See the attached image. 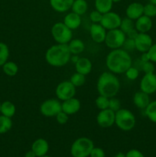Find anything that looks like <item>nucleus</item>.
Masks as SVG:
<instances>
[{
	"label": "nucleus",
	"instance_id": "obj_1",
	"mask_svg": "<svg viewBox=\"0 0 156 157\" xmlns=\"http://www.w3.org/2000/svg\"><path fill=\"white\" fill-rule=\"evenodd\" d=\"M132 59L128 52L123 48L112 50L106 58V66L115 75L125 74L132 65Z\"/></svg>",
	"mask_w": 156,
	"mask_h": 157
},
{
	"label": "nucleus",
	"instance_id": "obj_2",
	"mask_svg": "<svg viewBox=\"0 0 156 157\" xmlns=\"http://www.w3.org/2000/svg\"><path fill=\"white\" fill-rule=\"evenodd\" d=\"M120 81L115 74L105 71L99 75L98 78L96 88L99 95L108 98L117 95L120 90Z\"/></svg>",
	"mask_w": 156,
	"mask_h": 157
},
{
	"label": "nucleus",
	"instance_id": "obj_3",
	"mask_svg": "<svg viewBox=\"0 0 156 157\" xmlns=\"http://www.w3.org/2000/svg\"><path fill=\"white\" fill-rule=\"evenodd\" d=\"M71 55L67 44H57L47 49L45 53V61L52 67H61L70 61Z\"/></svg>",
	"mask_w": 156,
	"mask_h": 157
},
{
	"label": "nucleus",
	"instance_id": "obj_4",
	"mask_svg": "<svg viewBox=\"0 0 156 157\" xmlns=\"http://www.w3.org/2000/svg\"><path fill=\"white\" fill-rule=\"evenodd\" d=\"M136 117L131 110L121 108L116 112L115 124L122 131H130L136 126Z\"/></svg>",
	"mask_w": 156,
	"mask_h": 157
},
{
	"label": "nucleus",
	"instance_id": "obj_5",
	"mask_svg": "<svg viewBox=\"0 0 156 157\" xmlns=\"http://www.w3.org/2000/svg\"><path fill=\"white\" fill-rule=\"evenodd\" d=\"M94 147L93 142L87 137H80L73 143L70 153L73 157H87Z\"/></svg>",
	"mask_w": 156,
	"mask_h": 157
},
{
	"label": "nucleus",
	"instance_id": "obj_6",
	"mask_svg": "<svg viewBox=\"0 0 156 157\" xmlns=\"http://www.w3.org/2000/svg\"><path fill=\"white\" fill-rule=\"evenodd\" d=\"M51 35L58 44H67L73 39V32L64 22H57L52 26Z\"/></svg>",
	"mask_w": 156,
	"mask_h": 157
},
{
	"label": "nucleus",
	"instance_id": "obj_7",
	"mask_svg": "<svg viewBox=\"0 0 156 157\" xmlns=\"http://www.w3.org/2000/svg\"><path fill=\"white\" fill-rule=\"evenodd\" d=\"M125 38L126 35L120 29H113L107 31L104 43L112 50L122 48Z\"/></svg>",
	"mask_w": 156,
	"mask_h": 157
},
{
	"label": "nucleus",
	"instance_id": "obj_8",
	"mask_svg": "<svg viewBox=\"0 0 156 157\" xmlns=\"http://www.w3.org/2000/svg\"><path fill=\"white\" fill-rule=\"evenodd\" d=\"M61 110V103L58 99H47L40 106V112L46 117H55Z\"/></svg>",
	"mask_w": 156,
	"mask_h": 157
},
{
	"label": "nucleus",
	"instance_id": "obj_9",
	"mask_svg": "<svg viewBox=\"0 0 156 157\" xmlns=\"http://www.w3.org/2000/svg\"><path fill=\"white\" fill-rule=\"evenodd\" d=\"M55 94L57 98L61 101L74 98L76 94V87L70 81H62L57 86Z\"/></svg>",
	"mask_w": 156,
	"mask_h": 157
},
{
	"label": "nucleus",
	"instance_id": "obj_10",
	"mask_svg": "<svg viewBox=\"0 0 156 157\" xmlns=\"http://www.w3.org/2000/svg\"><path fill=\"white\" fill-rule=\"evenodd\" d=\"M121 21H122V18L117 13L110 11L102 15V20L99 24L102 25L107 31H109L119 29Z\"/></svg>",
	"mask_w": 156,
	"mask_h": 157
},
{
	"label": "nucleus",
	"instance_id": "obj_11",
	"mask_svg": "<svg viewBox=\"0 0 156 157\" xmlns=\"http://www.w3.org/2000/svg\"><path fill=\"white\" fill-rule=\"evenodd\" d=\"M115 114L110 108L100 110L96 116V123L102 128H110L115 124Z\"/></svg>",
	"mask_w": 156,
	"mask_h": 157
},
{
	"label": "nucleus",
	"instance_id": "obj_12",
	"mask_svg": "<svg viewBox=\"0 0 156 157\" xmlns=\"http://www.w3.org/2000/svg\"><path fill=\"white\" fill-rule=\"evenodd\" d=\"M140 90L148 94H151L156 92L155 74H145L140 81Z\"/></svg>",
	"mask_w": 156,
	"mask_h": 157
},
{
	"label": "nucleus",
	"instance_id": "obj_13",
	"mask_svg": "<svg viewBox=\"0 0 156 157\" xmlns=\"http://www.w3.org/2000/svg\"><path fill=\"white\" fill-rule=\"evenodd\" d=\"M152 38L148 33H139L135 38L136 49L139 52H147L153 44Z\"/></svg>",
	"mask_w": 156,
	"mask_h": 157
},
{
	"label": "nucleus",
	"instance_id": "obj_14",
	"mask_svg": "<svg viewBox=\"0 0 156 157\" xmlns=\"http://www.w3.org/2000/svg\"><path fill=\"white\" fill-rule=\"evenodd\" d=\"M106 32V29L99 23H93L90 25V37L95 43L97 44L103 43L105 41Z\"/></svg>",
	"mask_w": 156,
	"mask_h": 157
},
{
	"label": "nucleus",
	"instance_id": "obj_15",
	"mask_svg": "<svg viewBox=\"0 0 156 157\" xmlns=\"http://www.w3.org/2000/svg\"><path fill=\"white\" fill-rule=\"evenodd\" d=\"M80 101L76 98H70V99L62 101L61 103L62 111L67 113V115L75 114L80 110Z\"/></svg>",
	"mask_w": 156,
	"mask_h": 157
},
{
	"label": "nucleus",
	"instance_id": "obj_16",
	"mask_svg": "<svg viewBox=\"0 0 156 157\" xmlns=\"http://www.w3.org/2000/svg\"><path fill=\"white\" fill-rule=\"evenodd\" d=\"M144 6L142 3L132 2L128 6L125 10L126 17L132 20H136L143 15Z\"/></svg>",
	"mask_w": 156,
	"mask_h": 157
},
{
	"label": "nucleus",
	"instance_id": "obj_17",
	"mask_svg": "<svg viewBox=\"0 0 156 157\" xmlns=\"http://www.w3.org/2000/svg\"><path fill=\"white\" fill-rule=\"evenodd\" d=\"M135 28L139 33H147L152 28L151 18L143 15L136 20Z\"/></svg>",
	"mask_w": 156,
	"mask_h": 157
},
{
	"label": "nucleus",
	"instance_id": "obj_18",
	"mask_svg": "<svg viewBox=\"0 0 156 157\" xmlns=\"http://www.w3.org/2000/svg\"><path fill=\"white\" fill-rule=\"evenodd\" d=\"M49 150V144L46 140L39 138L32 144V150L37 157L45 156Z\"/></svg>",
	"mask_w": 156,
	"mask_h": 157
},
{
	"label": "nucleus",
	"instance_id": "obj_19",
	"mask_svg": "<svg viewBox=\"0 0 156 157\" xmlns=\"http://www.w3.org/2000/svg\"><path fill=\"white\" fill-rule=\"evenodd\" d=\"M132 100L135 106L139 109H145L147 106L149 104V103L151 102L149 94L142 91V90L136 92L133 95Z\"/></svg>",
	"mask_w": 156,
	"mask_h": 157
},
{
	"label": "nucleus",
	"instance_id": "obj_20",
	"mask_svg": "<svg viewBox=\"0 0 156 157\" xmlns=\"http://www.w3.org/2000/svg\"><path fill=\"white\" fill-rule=\"evenodd\" d=\"M74 64L76 72L82 74L85 76L91 72L92 67H93L92 62L87 58H80Z\"/></svg>",
	"mask_w": 156,
	"mask_h": 157
},
{
	"label": "nucleus",
	"instance_id": "obj_21",
	"mask_svg": "<svg viewBox=\"0 0 156 157\" xmlns=\"http://www.w3.org/2000/svg\"><path fill=\"white\" fill-rule=\"evenodd\" d=\"M81 21H81L80 15L71 12L66 15L63 22L66 26H67L69 29L73 31L77 29L80 26Z\"/></svg>",
	"mask_w": 156,
	"mask_h": 157
},
{
	"label": "nucleus",
	"instance_id": "obj_22",
	"mask_svg": "<svg viewBox=\"0 0 156 157\" xmlns=\"http://www.w3.org/2000/svg\"><path fill=\"white\" fill-rule=\"evenodd\" d=\"M74 0H50V5L52 9L58 12H65L71 9Z\"/></svg>",
	"mask_w": 156,
	"mask_h": 157
},
{
	"label": "nucleus",
	"instance_id": "obj_23",
	"mask_svg": "<svg viewBox=\"0 0 156 157\" xmlns=\"http://www.w3.org/2000/svg\"><path fill=\"white\" fill-rule=\"evenodd\" d=\"M68 48L70 50L71 55H76L81 54L85 50V44L84 42L80 39H72L70 42L67 44Z\"/></svg>",
	"mask_w": 156,
	"mask_h": 157
},
{
	"label": "nucleus",
	"instance_id": "obj_24",
	"mask_svg": "<svg viewBox=\"0 0 156 157\" xmlns=\"http://www.w3.org/2000/svg\"><path fill=\"white\" fill-rule=\"evenodd\" d=\"M113 2L112 0H95L94 6L96 10L99 11L102 14L110 12L113 8Z\"/></svg>",
	"mask_w": 156,
	"mask_h": 157
},
{
	"label": "nucleus",
	"instance_id": "obj_25",
	"mask_svg": "<svg viewBox=\"0 0 156 157\" xmlns=\"http://www.w3.org/2000/svg\"><path fill=\"white\" fill-rule=\"evenodd\" d=\"M16 112V107L12 102L9 101H6L1 104V113L2 115L12 118L14 117Z\"/></svg>",
	"mask_w": 156,
	"mask_h": 157
},
{
	"label": "nucleus",
	"instance_id": "obj_26",
	"mask_svg": "<svg viewBox=\"0 0 156 157\" xmlns=\"http://www.w3.org/2000/svg\"><path fill=\"white\" fill-rule=\"evenodd\" d=\"M88 9V4L86 0H74L72 5L71 10L74 13L82 15L87 12Z\"/></svg>",
	"mask_w": 156,
	"mask_h": 157
},
{
	"label": "nucleus",
	"instance_id": "obj_27",
	"mask_svg": "<svg viewBox=\"0 0 156 157\" xmlns=\"http://www.w3.org/2000/svg\"><path fill=\"white\" fill-rule=\"evenodd\" d=\"M2 67L3 72L7 76L14 77L18 72V66L13 61H6Z\"/></svg>",
	"mask_w": 156,
	"mask_h": 157
},
{
	"label": "nucleus",
	"instance_id": "obj_28",
	"mask_svg": "<svg viewBox=\"0 0 156 157\" xmlns=\"http://www.w3.org/2000/svg\"><path fill=\"white\" fill-rule=\"evenodd\" d=\"M12 118L1 115L0 116V134H3L12 129Z\"/></svg>",
	"mask_w": 156,
	"mask_h": 157
},
{
	"label": "nucleus",
	"instance_id": "obj_29",
	"mask_svg": "<svg viewBox=\"0 0 156 157\" xmlns=\"http://www.w3.org/2000/svg\"><path fill=\"white\" fill-rule=\"evenodd\" d=\"M145 115L152 123L156 124V101L149 103L145 109Z\"/></svg>",
	"mask_w": 156,
	"mask_h": 157
},
{
	"label": "nucleus",
	"instance_id": "obj_30",
	"mask_svg": "<svg viewBox=\"0 0 156 157\" xmlns=\"http://www.w3.org/2000/svg\"><path fill=\"white\" fill-rule=\"evenodd\" d=\"M9 57V48L5 43L0 41V67L8 61Z\"/></svg>",
	"mask_w": 156,
	"mask_h": 157
},
{
	"label": "nucleus",
	"instance_id": "obj_31",
	"mask_svg": "<svg viewBox=\"0 0 156 157\" xmlns=\"http://www.w3.org/2000/svg\"><path fill=\"white\" fill-rule=\"evenodd\" d=\"M70 81L76 87H81V86L84 85V83H85L86 81L85 75L76 72V73H74L71 77H70Z\"/></svg>",
	"mask_w": 156,
	"mask_h": 157
},
{
	"label": "nucleus",
	"instance_id": "obj_32",
	"mask_svg": "<svg viewBox=\"0 0 156 157\" xmlns=\"http://www.w3.org/2000/svg\"><path fill=\"white\" fill-rule=\"evenodd\" d=\"M135 28V22L133 21V20L130 19L128 17L123 18L121 21L120 26H119V29L122 31L125 34H126L127 32H129L130 30H132V29Z\"/></svg>",
	"mask_w": 156,
	"mask_h": 157
},
{
	"label": "nucleus",
	"instance_id": "obj_33",
	"mask_svg": "<svg viewBox=\"0 0 156 157\" xmlns=\"http://www.w3.org/2000/svg\"><path fill=\"white\" fill-rule=\"evenodd\" d=\"M95 104H96V107L100 110H105V109L109 108L110 98L102 96V95H99V97L95 101Z\"/></svg>",
	"mask_w": 156,
	"mask_h": 157
},
{
	"label": "nucleus",
	"instance_id": "obj_34",
	"mask_svg": "<svg viewBox=\"0 0 156 157\" xmlns=\"http://www.w3.org/2000/svg\"><path fill=\"white\" fill-rule=\"evenodd\" d=\"M143 15H146L151 18L156 16V5L150 2L144 6Z\"/></svg>",
	"mask_w": 156,
	"mask_h": 157
},
{
	"label": "nucleus",
	"instance_id": "obj_35",
	"mask_svg": "<svg viewBox=\"0 0 156 157\" xmlns=\"http://www.w3.org/2000/svg\"><path fill=\"white\" fill-rule=\"evenodd\" d=\"M125 76L127 77L128 80H131V81H135V80L137 79L139 76V70L137 67H134L133 65H132L128 70L125 71Z\"/></svg>",
	"mask_w": 156,
	"mask_h": 157
},
{
	"label": "nucleus",
	"instance_id": "obj_36",
	"mask_svg": "<svg viewBox=\"0 0 156 157\" xmlns=\"http://www.w3.org/2000/svg\"><path fill=\"white\" fill-rule=\"evenodd\" d=\"M141 69H142V71L145 74H152L154 73V71H155L154 64L151 61H146V62H142Z\"/></svg>",
	"mask_w": 156,
	"mask_h": 157
},
{
	"label": "nucleus",
	"instance_id": "obj_37",
	"mask_svg": "<svg viewBox=\"0 0 156 157\" xmlns=\"http://www.w3.org/2000/svg\"><path fill=\"white\" fill-rule=\"evenodd\" d=\"M109 108L114 111L115 113L121 109V102L119 99L115 97L110 98V104H109Z\"/></svg>",
	"mask_w": 156,
	"mask_h": 157
},
{
	"label": "nucleus",
	"instance_id": "obj_38",
	"mask_svg": "<svg viewBox=\"0 0 156 157\" xmlns=\"http://www.w3.org/2000/svg\"><path fill=\"white\" fill-rule=\"evenodd\" d=\"M102 15L101 12H99L97 10H93L90 12V21L93 23H100L101 20H102Z\"/></svg>",
	"mask_w": 156,
	"mask_h": 157
},
{
	"label": "nucleus",
	"instance_id": "obj_39",
	"mask_svg": "<svg viewBox=\"0 0 156 157\" xmlns=\"http://www.w3.org/2000/svg\"><path fill=\"white\" fill-rule=\"evenodd\" d=\"M122 48L124 50L127 51H132L136 49V44H135V40L131 39V38H125V41H124L123 44H122Z\"/></svg>",
	"mask_w": 156,
	"mask_h": 157
},
{
	"label": "nucleus",
	"instance_id": "obj_40",
	"mask_svg": "<svg viewBox=\"0 0 156 157\" xmlns=\"http://www.w3.org/2000/svg\"><path fill=\"white\" fill-rule=\"evenodd\" d=\"M55 118H56L57 122L59 124H66L67 123V121H68L69 115H67V113H64V111L61 110L60 113H58V114H57Z\"/></svg>",
	"mask_w": 156,
	"mask_h": 157
},
{
	"label": "nucleus",
	"instance_id": "obj_41",
	"mask_svg": "<svg viewBox=\"0 0 156 157\" xmlns=\"http://www.w3.org/2000/svg\"><path fill=\"white\" fill-rule=\"evenodd\" d=\"M148 53L149 59L151 62L156 63V44H153L151 46L148 51L147 52Z\"/></svg>",
	"mask_w": 156,
	"mask_h": 157
},
{
	"label": "nucleus",
	"instance_id": "obj_42",
	"mask_svg": "<svg viewBox=\"0 0 156 157\" xmlns=\"http://www.w3.org/2000/svg\"><path fill=\"white\" fill-rule=\"evenodd\" d=\"M90 156V157H105V153L99 147H93Z\"/></svg>",
	"mask_w": 156,
	"mask_h": 157
},
{
	"label": "nucleus",
	"instance_id": "obj_43",
	"mask_svg": "<svg viewBox=\"0 0 156 157\" xmlns=\"http://www.w3.org/2000/svg\"><path fill=\"white\" fill-rule=\"evenodd\" d=\"M125 157H144V155L139 150L133 149V150L127 152V153L125 154Z\"/></svg>",
	"mask_w": 156,
	"mask_h": 157
},
{
	"label": "nucleus",
	"instance_id": "obj_44",
	"mask_svg": "<svg viewBox=\"0 0 156 157\" xmlns=\"http://www.w3.org/2000/svg\"><path fill=\"white\" fill-rule=\"evenodd\" d=\"M138 34H139V32L136 30V28H134V29H132V30H130L129 32H127V33L125 34V35H126V38L135 40V38L137 37Z\"/></svg>",
	"mask_w": 156,
	"mask_h": 157
},
{
	"label": "nucleus",
	"instance_id": "obj_45",
	"mask_svg": "<svg viewBox=\"0 0 156 157\" xmlns=\"http://www.w3.org/2000/svg\"><path fill=\"white\" fill-rule=\"evenodd\" d=\"M140 61L142 62H146V61H149V57H148V55L147 52H144L142 53V55H141V58H140Z\"/></svg>",
	"mask_w": 156,
	"mask_h": 157
},
{
	"label": "nucleus",
	"instance_id": "obj_46",
	"mask_svg": "<svg viewBox=\"0 0 156 157\" xmlns=\"http://www.w3.org/2000/svg\"><path fill=\"white\" fill-rule=\"evenodd\" d=\"M25 157H37V156L32 150H30V151H28L27 153H26Z\"/></svg>",
	"mask_w": 156,
	"mask_h": 157
},
{
	"label": "nucleus",
	"instance_id": "obj_47",
	"mask_svg": "<svg viewBox=\"0 0 156 157\" xmlns=\"http://www.w3.org/2000/svg\"><path fill=\"white\" fill-rule=\"evenodd\" d=\"M79 57H78V55H72V56H71V58H70V60H71L72 61H73V63H76V61H78V59H79Z\"/></svg>",
	"mask_w": 156,
	"mask_h": 157
},
{
	"label": "nucleus",
	"instance_id": "obj_48",
	"mask_svg": "<svg viewBox=\"0 0 156 157\" xmlns=\"http://www.w3.org/2000/svg\"><path fill=\"white\" fill-rule=\"evenodd\" d=\"M114 157H125V154L122 153H119L116 155Z\"/></svg>",
	"mask_w": 156,
	"mask_h": 157
},
{
	"label": "nucleus",
	"instance_id": "obj_49",
	"mask_svg": "<svg viewBox=\"0 0 156 157\" xmlns=\"http://www.w3.org/2000/svg\"><path fill=\"white\" fill-rule=\"evenodd\" d=\"M149 2L151 3H152V4L156 5V0H149Z\"/></svg>",
	"mask_w": 156,
	"mask_h": 157
},
{
	"label": "nucleus",
	"instance_id": "obj_50",
	"mask_svg": "<svg viewBox=\"0 0 156 157\" xmlns=\"http://www.w3.org/2000/svg\"><path fill=\"white\" fill-rule=\"evenodd\" d=\"M113 1V3H117V2H121L122 0H112Z\"/></svg>",
	"mask_w": 156,
	"mask_h": 157
},
{
	"label": "nucleus",
	"instance_id": "obj_51",
	"mask_svg": "<svg viewBox=\"0 0 156 157\" xmlns=\"http://www.w3.org/2000/svg\"><path fill=\"white\" fill-rule=\"evenodd\" d=\"M1 104H2V103L0 102V113H1Z\"/></svg>",
	"mask_w": 156,
	"mask_h": 157
},
{
	"label": "nucleus",
	"instance_id": "obj_52",
	"mask_svg": "<svg viewBox=\"0 0 156 157\" xmlns=\"http://www.w3.org/2000/svg\"><path fill=\"white\" fill-rule=\"evenodd\" d=\"M40 157H50V156H46V155H45V156H40Z\"/></svg>",
	"mask_w": 156,
	"mask_h": 157
},
{
	"label": "nucleus",
	"instance_id": "obj_53",
	"mask_svg": "<svg viewBox=\"0 0 156 157\" xmlns=\"http://www.w3.org/2000/svg\"><path fill=\"white\" fill-rule=\"evenodd\" d=\"M154 74H155V75H156V71H155V73H154Z\"/></svg>",
	"mask_w": 156,
	"mask_h": 157
}]
</instances>
